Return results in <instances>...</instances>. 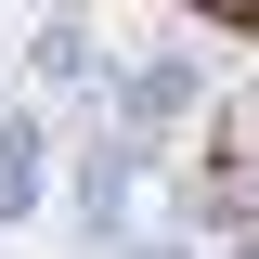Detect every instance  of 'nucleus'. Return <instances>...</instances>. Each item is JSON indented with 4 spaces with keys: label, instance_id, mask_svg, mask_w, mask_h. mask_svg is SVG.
<instances>
[{
    "label": "nucleus",
    "instance_id": "nucleus-1",
    "mask_svg": "<svg viewBox=\"0 0 259 259\" xmlns=\"http://www.w3.org/2000/svg\"><path fill=\"white\" fill-rule=\"evenodd\" d=\"M52 194V117L39 104H0V221H26Z\"/></svg>",
    "mask_w": 259,
    "mask_h": 259
},
{
    "label": "nucleus",
    "instance_id": "nucleus-2",
    "mask_svg": "<svg viewBox=\"0 0 259 259\" xmlns=\"http://www.w3.org/2000/svg\"><path fill=\"white\" fill-rule=\"evenodd\" d=\"M194 13H221L233 39H259V0H194Z\"/></svg>",
    "mask_w": 259,
    "mask_h": 259
}]
</instances>
